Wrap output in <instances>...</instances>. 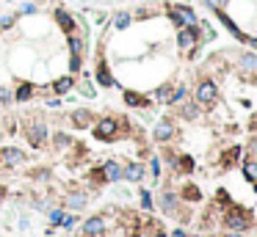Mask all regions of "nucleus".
I'll return each instance as SVG.
<instances>
[{
	"instance_id": "2eb2a0df",
	"label": "nucleus",
	"mask_w": 257,
	"mask_h": 237,
	"mask_svg": "<svg viewBox=\"0 0 257 237\" xmlns=\"http://www.w3.org/2000/svg\"><path fill=\"white\" fill-rule=\"evenodd\" d=\"M105 232V218L103 215H91L83 223V237H100Z\"/></svg>"
},
{
	"instance_id": "b1692460",
	"label": "nucleus",
	"mask_w": 257,
	"mask_h": 237,
	"mask_svg": "<svg viewBox=\"0 0 257 237\" xmlns=\"http://www.w3.org/2000/svg\"><path fill=\"white\" fill-rule=\"evenodd\" d=\"M17 14L20 17H34V14H39V6H36L34 0H22L20 6H17Z\"/></svg>"
},
{
	"instance_id": "c9c22d12",
	"label": "nucleus",
	"mask_w": 257,
	"mask_h": 237,
	"mask_svg": "<svg viewBox=\"0 0 257 237\" xmlns=\"http://www.w3.org/2000/svg\"><path fill=\"white\" fill-rule=\"evenodd\" d=\"M149 171H152L155 179L160 177V160H158V157H152V160H149Z\"/></svg>"
},
{
	"instance_id": "e433bc0d",
	"label": "nucleus",
	"mask_w": 257,
	"mask_h": 237,
	"mask_svg": "<svg viewBox=\"0 0 257 237\" xmlns=\"http://www.w3.org/2000/svg\"><path fill=\"white\" fill-rule=\"evenodd\" d=\"M47 108H61V97H53V99H47Z\"/></svg>"
},
{
	"instance_id": "9d476101",
	"label": "nucleus",
	"mask_w": 257,
	"mask_h": 237,
	"mask_svg": "<svg viewBox=\"0 0 257 237\" xmlns=\"http://www.w3.org/2000/svg\"><path fill=\"white\" fill-rule=\"evenodd\" d=\"M224 226H227L229 232H243L249 226V215H246L243 209H229L227 218H224Z\"/></svg>"
},
{
	"instance_id": "393cba45",
	"label": "nucleus",
	"mask_w": 257,
	"mask_h": 237,
	"mask_svg": "<svg viewBox=\"0 0 257 237\" xmlns=\"http://www.w3.org/2000/svg\"><path fill=\"white\" fill-rule=\"evenodd\" d=\"M177 108H180L183 118H196V116H199V105H196V102H180Z\"/></svg>"
},
{
	"instance_id": "6e6552de",
	"label": "nucleus",
	"mask_w": 257,
	"mask_h": 237,
	"mask_svg": "<svg viewBox=\"0 0 257 237\" xmlns=\"http://www.w3.org/2000/svg\"><path fill=\"white\" fill-rule=\"evenodd\" d=\"M0 163L8 166V168H17V166H22V163H28V154L22 152L20 147H3L0 149Z\"/></svg>"
},
{
	"instance_id": "f8f14e48",
	"label": "nucleus",
	"mask_w": 257,
	"mask_h": 237,
	"mask_svg": "<svg viewBox=\"0 0 257 237\" xmlns=\"http://www.w3.org/2000/svg\"><path fill=\"white\" fill-rule=\"evenodd\" d=\"M86 204H89L86 190H72V193H67V199H64V207L70 209V212H80Z\"/></svg>"
},
{
	"instance_id": "6ab92c4d",
	"label": "nucleus",
	"mask_w": 257,
	"mask_h": 237,
	"mask_svg": "<svg viewBox=\"0 0 257 237\" xmlns=\"http://www.w3.org/2000/svg\"><path fill=\"white\" fill-rule=\"evenodd\" d=\"M133 11H116L113 14V20H111V25H113V30H125V28H130L133 25Z\"/></svg>"
},
{
	"instance_id": "20e7f679",
	"label": "nucleus",
	"mask_w": 257,
	"mask_h": 237,
	"mask_svg": "<svg viewBox=\"0 0 257 237\" xmlns=\"http://www.w3.org/2000/svg\"><path fill=\"white\" fill-rule=\"evenodd\" d=\"M94 138L97 141H113L119 135V118H113V116H103V118H97L94 121Z\"/></svg>"
},
{
	"instance_id": "473e14b6",
	"label": "nucleus",
	"mask_w": 257,
	"mask_h": 237,
	"mask_svg": "<svg viewBox=\"0 0 257 237\" xmlns=\"http://www.w3.org/2000/svg\"><path fill=\"white\" fill-rule=\"evenodd\" d=\"M183 196L185 199H191V202H199V188H194V185H188V188H183Z\"/></svg>"
},
{
	"instance_id": "58836bf2",
	"label": "nucleus",
	"mask_w": 257,
	"mask_h": 237,
	"mask_svg": "<svg viewBox=\"0 0 257 237\" xmlns=\"http://www.w3.org/2000/svg\"><path fill=\"white\" fill-rule=\"evenodd\" d=\"M224 237H243L241 232H229V235H224Z\"/></svg>"
},
{
	"instance_id": "f3484780",
	"label": "nucleus",
	"mask_w": 257,
	"mask_h": 237,
	"mask_svg": "<svg viewBox=\"0 0 257 237\" xmlns=\"http://www.w3.org/2000/svg\"><path fill=\"white\" fill-rule=\"evenodd\" d=\"M72 89H75V75L58 77L56 83H53V94H56V97H64V94H70Z\"/></svg>"
},
{
	"instance_id": "72a5a7b5",
	"label": "nucleus",
	"mask_w": 257,
	"mask_h": 237,
	"mask_svg": "<svg viewBox=\"0 0 257 237\" xmlns=\"http://www.w3.org/2000/svg\"><path fill=\"white\" fill-rule=\"evenodd\" d=\"M177 168H180V171H194V160H191V157H180V160H177Z\"/></svg>"
},
{
	"instance_id": "ea45409f",
	"label": "nucleus",
	"mask_w": 257,
	"mask_h": 237,
	"mask_svg": "<svg viewBox=\"0 0 257 237\" xmlns=\"http://www.w3.org/2000/svg\"><path fill=\"white\" fill-rule=\"evenodd\" d=\"M155 237H166V235H163V232H155Z\"/></svg>"
},
{
	"instance_id": "a19ab883",
	"label": "nucleus",
	"mask_w": 257,
	"mask_h": 237,
	"mask_svg": "<svg viewBox=\"0 0 257 237\" xmlns=\"http://www.w3.org/2000/svg\"><path fill=\"white\" fill-rule=\"evenodd\" d=\"M133 3H141V0H133Z\"/></svg>"
},
{
	"instance_id": "423d86ee",
	"label": "nucleus",
	"mask_w": 257,
	"mask_h": 237,
	"mask_svg": "<svg viewBox=\"0 0 257 237\" xmlns=\"http://www.w3.org/2000/svg\"><path fill=\"white\" fill-rule=\"evenodd\" d=\"M202 42V25H185V28H177V47L180 50H191Z\"/></svg>"
},
{
	"instance_id": "a878e982",
	"label": "nucleus",
	"mask_w": 257,
	"mask_h": 237,
	"mask_svg": "<svg viewBox=\"0 0 257 237\" xmlns=\"http://www.w3.org/2000/svg\"><path fill=\"white\" fill-rule=\"evenodd\" d=\"M17 20H20V14H17V11H8V14H3V17H0V33H3V30H8V28H14Z\"/></svg>"
},
{
	"instance_id": "7ed1b4c3",
	"label": "nucleus",
	"mask_w": 257,
	"mask_h": 237,
	"mask_svg": "<svg viewBox=\"0 0 257 237\" xmlns=\"http://www.w3.org/2000/svg\"><path fill=\"white\" fill-rule=\"evenodd\" d=\"M216 99H219V86H216L210 77L199 80V83H196V91H194V102L202 105V108H210Z\"/></svg>"
},
{
	"instance_id": "0eeeda50",
	"label": "nucleus",
	"mask_w": 257,
	"mask_h": 237,
	"mask_svg": "<svg viewBox=\"0 0 257 237\" xmlns=\"http://www.w3.org/2000/svg\"><path fill=\"white\" fill-rule=\"evenodd\" d=\"M94 179H97V182H108V185H113V182H122V163H119V160L103 163V166L94 171Z\"/></svg>"
},
{
	"instance_id": "ddd939ff",
	"label": "nucleus",
	"mask_w": 257,
	"mask_h": 237,
	"mask_svg": "<svg viewBox=\"0 0 257 237\" xmlns=\"http://www.w3.org/2000/svg\"><path fill=\"white\" fill-rule=\"evenodd\" d=\"M70 121L75 124V130H86V127L94 124V113L86 111V108H75V111L70 113Z\"/></svg>"
},
{
	"instance_id": "a211bd4d",
	"label": "nucleus",
	"mask_w": 257,
	"mask_h": 237,
	"mask_svg": "<svg viewBox=\"0 0 257 237\" xmlns=\"http://www.w3.org/2000/svg\"><path fill=\"white\" fill-rule=\"evenodd\" d=\"M125 102L130 105V108H149L152 99L144 97V94H139V91H125Z\"/></svg>"
},
{
	"instance_id": "bb28decb",
	"label": "nucleus",
	"mask_w": 257,
	"mask_h": 237,
	"mask_svg": "<svg viewBox=\"0 0 257 237\" xmlns=\"http://www.w3.org/2000/svg\"><path fill=\"white\" fill-rule=\"evenodd\" d=\"M241 69L243 72H255L257 69V56H255V53H246V56H241Z\"/></svg>"
},
{
	"instance_id": "7c9ffc66",
	"label": "nucleus",
	"mask_w": 257,
	"mask_h": 237,
	"mask_svg": "<svg viewBox=\"0 0 257 237\" xmlns=\"http://www.w3.org/2000/svg\"><path fill=\"white\" fill-rule=\"evenodd\" d=\"M61 226L67 232H72L77 226V212H67V215H64V221H61Z\"/></svg>"
},
{
	"instance_id": "c85d7f7f",
	"label": "nucleus",
	"mask_w": 257,
	"mask_h": 237,
	"mask_svg": "<svg viewBox=\"0 0 257 237\" xmlns=\"http://www.w3.org/2000/svg\"><path fill=\"white\" fill-rule=\"evenodd\" d=\"M64 215H67V209H61V207H53V209H47V218H50V223H53V226H61Z\"/></svg>"
},
{
	"instance_id": "aec40b11",
	"label": "nucleus",
	"mask_w": 257,
	"mask_h": 237,
	"mask_svg": "<svg viewBox=\"0 0 257 237\" xmlns=\"http://www.w3.org/2000/svg\"><path fill=\"white\" fill-rule=\"evenodd\" d=\"M160 209H163L166 215H174V209H177V196H174V190H163V193H160Z\"/></svg>"
},
{
	"instance_id": "c756f323",
	"label": "nucleus",
	"mask_w": 257,
	"mask_h": 237,
	"mask_svg": "<svg viewBox=\"0 0 257 237\" xmlns=\"http://www.w3.org/2000/svg\"><path fill=\"white\" fill-rule=\"evenodd\" d=\"M243 177L249 182H257V163L255 160H246L243 163Z\"/></svg>"
},
{
	"instance_id": "39448f33",
	"label": "nucleus",
	"mask_w": 257,
	"mask_h": 237,
	"mask_svg": "<svg viewBox=\"0 0 257 237\" xmlns=\"http://www.w3.org/2000/svg\"><path fill=\"white\" fill-rule=\"evenodd\" d=\"M47 138H50V130H47L44 121H31V124L25 127V141H28L34 149H44Z\"/></svg>"
},
{
	"instance_id": "f03ea898",
	"label": "nucleus",
	"mask_w": 257,
	"mask_h": 237,
	"mask_svg": "<svg viewBox=\"0 0 257 237\" xmlns=\"http://www.w3.org/2000/svg\"><path fill=\"white\" fill-rule=\"evenodd\" d=\"M67 42H70V69H72V75H77V72H80V66H83V56H86V42H83V36L77 33H70V39H67Z\"/></svg>"
},
{
	"instance_id": "79ce46f5",
	"label": "nucleus",
	"mask_w": 257,
	"mask_h": 237,
	"mask_svg": "<svg viewBox=\"0 0 257 237\" xmlns=\"http://www.w3.org/2000/svg\"><path fill=\"white\" fill-rule=\"evenodd\" d=\"M11 3H14V0H11Z\"/></svg>"
},
{
	"instance_id": "4c0bfd02",
	"label": "nucleus",
	"mask_w": 257,
	"mask_h": 237,
	"mask_svg": "<svg viewBox=\"0 0 257 237\" xmlns=\"http://www.w3.org/2000/svg\"><path fill=\"white\" fill-rule=\"evenodd\" d=\"M172 237H188V235H185L183 229H174V235H172Z\"/></svg>"
},
{
	"instance_id": "cd10ccee",
	"label": "nucleus",
	"mask_w": 257,
	"mask_h": 237,
	"mask_svg": "<svg viewBox=\"0 0 257 237\" xmlns=\"http://www.w3.org/2000/svg\"><path fill=\"white\" fill-rule=\"evenodd\" d=\"M172 89H174L172 83H163V86H158V89H155L152 97L158 99V102H169V94H172Z\"/></svg>"
},
{
	"instance_id": "f704fd0d",
	"label": "nucleus",
	"mask_w": 257,
	"mask_h": 237,
	"mask_svg": "<svg viewBox=\"0 0 257 237\" xmlns=\"http://www.w3.org/2000/svg\"><path fill=\"white\" fill-rule=\"evenodd\" d=\"M0 102H3V105H11V102H14V94H11L8 89H0Z\"/></svg>"
},
{
	"instance_id": "2f4dec72",
	"label": "nucleus",
	"mask_w": 257,
	"mask_h": 237,
	"mask_svg": "<svg viewBox=\"0 0 257 237\" xmlns=\"http://www.w3.org/2000/svg\"><path fill=\"white\" fill-rule=\"evenodd\" d=\"M139 199H141V209H147V212H149V209H152V196H149V190L141 188Z\"/></svg>"
},
{
	"instance_id": "f257e3e1",
	"label": "nucleus",
	"mask_w": 257,
	"mask_h": 237,
	"mask_svg": "<svg viewBox=\"0 0 257 237\" xmlns=\"http://www.w3.org/2000/svg\"><path fill=\"white\" fill-rule=\"evenodd\" d=\"M166 14H169V20H172L174 28H185V25H196V22H199L196 11L191 6H185V3H169Z\"/></svg>"
},
{
	"instance_id": "1a4fd4ad",
	"label": "nucleus",
	"mask_w": 257,
	"mask_h": 237,
	"mask_svg": "<svg viewBox=\"0 0 257 237\" xmlns=\"http://www.w3.org/2000/svg\"><path fill=\"white\" fill-rule=\"evenodd\" d=\"M53 20H56V25H58V28H61L67 36L77 30V20H75V14H70V11H67V8H61V6H58L56 11H53Z\"/></svg>"
},
{
	"instance_id": "5701e85b",
	"label": "nucleus",
	"mask_w": 257,
	"mask_h": 237,
	"mask_svg": "<svg viewBox=\"0 0 257 237\" xmlns=\"http://www.w3.org/2000/svg\"><path fill=\"white\" fill-rule=\"evenodd\" d=\"M185 99H188V86H174L166 105H180V102H185Z\"/></svg>"
},
{
	"instance_id": "4be33fe9",
	"label": "nucleus",
	"mask_w": 257,
	"mask_h": 237,
	"mask_svg": "<svg viewBox=\"0 0 257 237\" xmlns=\"http://www.w3.org/2000/svg\"><path fill=\"white\" fill-rule=\"evenodd\" d=\"M47 141H53V147H56V149H70L72 147V135L70 133H61V130H56Z\"/></svg>"
},
{
	"instance_id": "4468645a",
	"label": "nucleus",
	"mask_w": 257,
	"mask_h": 237,
	"mask_svg": "<svg viewBox=\"0 0 257 237\" xmlns=\"http://www.w3.org/2000/svg\"><path fill=\"white\" fill-rule=\"evenodd\" d=\"M144 174H147L144 163H127V166H122V179H127V182H136V185H139V182L144 179Z\"/></svg>"
},
{
	"instance_id": "dca6fc26",
	"label": "nucleus",
	"mask_w": 257,
	"mask_h": 237,
	"mask_svg": "<svg viewBox=\"0 0 257 237\" xmlns=\"http://www.w3.org/2000/svg\"><path fill=\"white\" fill-rule=\"evenodd\" d=\"M94 77H97V83L103 86V89H113V86H116V80H113L111 69H108V63H105L103 58L97 61V69H94Z\"/></svg>"
},
{
	"instance_id": "412c9836",
	"label": "nucleus",
	"mask_w": 257,
	"mask_h": 237,
	"mask_svg": "<svg viewBox=\"0 0 257 237\" xmlns=\"http://www.w3.org/2000/svg\"><path fill=\"white\" fill-rule=\"evenodd\" d=\"M34 94H36L34 83H20V86H17V91H14V102H28Z\"/></svg>"
},
{
	"instance_id": "9b49d317",
	"label": "nucleus",
	"mask_w": 257,
	"mask_h": 237,
	"mask_svg": "<svg viewBox=\"0 0 257 237\" xmlns=\"http://www.w3.org/2000/svg\"><path fill=\"white\" fill-rule=\"evenodd\" d=\"M152 138L158 141V144H166V141L174 138V121L172 118H160L158 124H155V130H152Z\"/></svg>"
}]
</instances>
